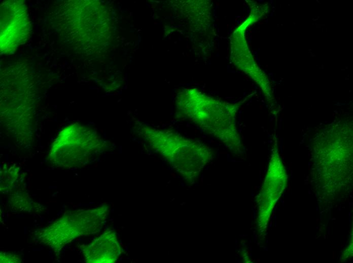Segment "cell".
I'll return each instance as SVG.
<instances>
[{"instance_id": "6da1fadb", "label": "cell", "mask_w": 353, "mask_h": 263, "mask_svg": "<svg viewBox=\"0 0 353 263\" xmlns=\"http://www.w3.org/2000/svg\"><path fill=\"white\" fill-rule=\"evenodd\" d=\"M178 115L192 123L231 150L238 148L240 139L236 125L237 106L213 98L196 89L178 93Z\"/></svg>"}, {"instance_id": "7a4b0ae2", "label": "cell", "mask_w": 353, "mask_h": 263, "mask_svg": "<svg viewBox=\"0 0 353 263\" xmlns=\"http://www.w3.org/2000/svg\"><path fill=\"white\" fill-rule=\"evenodd\" d=\"M134 128L151 149L163 156L186 179L195 178L210 159L211 149L199 140L169 129L143 125Z\"/></svg>"}, {"instance_id": "3957f363", "label": "cell", "mask_w": 353, "mask_h": 263, "mask_svg": "<svg viewBox=\"0 0 353 263\" xmlns=\"http://www.w3.org/2000/svg\"><path fill=\"white\" fill-rule=\"evenodd\" d=\"M104 142L93 129L79 123L62 129L51 146L48 158L56 166L80 167L104 148Z\"/></svg>"}, {"instance_id": "277c9868", "label": "cell", "mask_w": 353, "mask_h": 263, "mask_svg": "<svg viewBox=\"0 0 353 263\" xmlns=\"http://www.w3.org/2000/svg\"><path fill=\"white\" fill-rule=\"evenodd\" d=\"M108 206L66 211L50 225L39 232V241L56 252L80 236L99 232L109 214Z\"/></svg>"}, {"instance_id": "5b68a950", "label": "cell", "mask_w": 353, "mask_h": 263, "mask_svg": "<svg viewBox=\"0 0 353 263\" xmlns=\"http://www.w3.org/2000/svg\"><path fill=\"white\" fill-rule=\"evenodd\" d=\"M84 260L89 263H113L121 253L116 233L108 230L82 248Z\"/></svg>"}, {"instance_id": "8992f818", "label": "cell", "mask_w": 353, "mask_h": 263, "mask_svg": "<svg viewBox=\"0 0 353 263\" xmlns=\"http://www.w3.org/2000/svg\"><path fill=\"white\" fill-rule=\"evenodd\" d=\"M10 7V10L7 7L8 10L1 22V42L7 39L6 43H10L11 51L25 39L29 22L23 6L12 5Z\"/></svg>"}, {"instance_id": "52a82bcc", "label": "cell", "mask_w": 353, "mask_h": 263, "mask_svg": "<svg viewBox=\"0 0 353 263\" xmlns=\"http://www.w3.org/2000/svg\"><path fill=\"white\" fill-rule=\"evenodd\" d=\"M1 262H21L22 259L17 255L9 252H1Z\"/></svg>"}]
</instances>
